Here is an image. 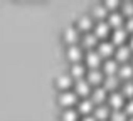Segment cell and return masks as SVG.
<instances>
[{"instance_id": "obj_17", "label": "cell", "mask_w": 133, "mask_h": 121, "mask_svg": "<svg viewBox=\"0 0 133 121\" xmlns=\"http://www.w3.org/2000/svg\"><path fill=\"white\" fill-rule=\"evenodd\" d=\"M118 62L113 59V57H110V59H104V62H101V72H104V76H113V74H116V71H118Z\"/></svg>"}, {"instance_id": "obj_14", "label": "cell", "mask_w": 133, "mask_h": 121, "mask_svg": "<svg viewBox=\"0 0 133 121\" xmlns=\"http://www.w3.org/2000/svg\"><path fill=\"white\" fill-rule=\"evenodd\" d=\"M79 30L76 29V27H68V29L62 32V39H64V42H68L69 46H74V44H78L79 40Z\"/></svg>"}, {"instance_id": "obj_28", "label": "cell", "mask_w": 133, "mask_h": 121, "mask_svg": "<svg viewBox=\"0 0 133 121\" xmlns=\"http://www.w3.org/2000/svg\"><path fill=\"white\" fill-rule=\"evenodd\" d=\"M123 106H125V109H123L125 115H127V116H133V98H130L128 101H125Z\"/></svg>"}, {"instance_id": "obj_24", "label": "cell", "mask_w": 133, "mask_h": 121, "mask_svg": "<svg viewBox=\"0 0 133 121\" xmlns=\"http://www.w3.org/2000/svg\"><path fill=\"white\" fill-rule=\"evenodd\" d=\"M61 119L62 121H79V115L74 108H66L61 113Z\"/></svg>"}, {"instance_id": "obj_10", "label": "cell", "mask_w": 133, "mask_h": 121, "mask_svg": "<svg viewBox=\"0 0 133 121\" xmlns=\"http://www.w3.org/2000/svg\"><path fill=\"white\" fill-rule=\"evenodd\" d=\"M76 104H78V109H76V111H78V115H83V116L91 115V113H93V109H94V106H96L89 99V96H88V98H83L81 101L76 103Z\"/></svg>"}, {"instance_id": "obj_7", "label": "cell", "mask_w": 133, "mask_h": 121, "mask_svg": "<svg viewBox=\"0 0 133 121\" xmlns=\"http://www.w3.org/2000/svg\"><path fill=\"white\" fill-rule=\"evenodd\" d=\"M106 99H108V108H113V109H121L125 104V96L120 91H113L111 94H108Z\"/></svg>"}, {"instance_id": "obj_8", "label": "cell", "mask_w": 133, "mask_h": 121, "mask_svg": "<svg viewBox=\"0 0 133 121\" xmlns=\"http://www.w3.org/2000/svg\"><path fill=\"white\" fill-rule=\"evenodd\" d=\"M89 99L94 103V104H103L108 98V91L103 88V86H94V89L89 92Z\"/></svg>"}, {"instance_id": "obj_9", "label": "cell", "mask_w": 133, "mask_h": 121, "mask_svg": "<svg viewBox=\"0 0 133 121\" xmlns=\"http://www.w3.org/2000/svg\"><path fill=\"white\" fill-rule=\"evenodd\" d=\"M66 54H68V59L74 64V62H81V59L84 57V52H83L81 46H78V44H74V46H68V51H66Z\"/></svg>"}, {"instance_id": "obj_19", "label": "cell", "mask_w": 133, "mask_h": 121, "mask_svg": "<svg viewBox=\"0 0 133 121\" xmlns=\"http://www.w3.org/2000/svg\"><path fill=\"white\" fill-rule=\"evenodd\" d=\"M94 25V20L91 19V15H81L78 19V27L76 29L78 30H83V32H91V29H93Z\"/></svg>"}, {"instance_id": "obj_6", "label": "cell", "mask_w": 133, "mask_h": 121, "mask_svg": "<svg viewBox=\"0 0 133 121\" xmlns=\"http://www.w3.org/2000/svg\"><path fill=\"white\" fill-rule=\"evenodd\" d=\"M84 61H86V66H88L89 69H99L101 62H103L101 56L94 49H91V51H88V52L84 54Z\"/></svg>"}, {"instance_id": "obj_34", "label": "cell", "mask_w": 133, "mask_h": 121, "mask_svg": "<svg viewBox=\"0 0 133 121\" xmlns=\"http://www.w3.org/2000/svg\"><path fill=\"white\" fill-rule=\"evenodd\" d=\"M106 121H108V119H106Z\"/></svg>"}, {"instance_id": "obj_26", "label": "cell", "mask_w": 133, "mask_h": 121, "mask_svg": "<svg viewBox=\"0 0 133 121\" xmlns=\"http://www.w3.org/2000/svg\"><path fill=\"white\" fill-rule=\"evenodd\" d=\"M120 13H121L123 17H127V19L133 17V2H123V3H121Z\"/></svg>"}, {"instance_id": "obj_20", "label": "cell", "mask_w": 133, "mask_h": 121, "mask_svg": "<svg viewBox=\"0 0 133 121\" xmlns=\"http://www.w3.org/2000/svg\"><path fill=\"white\" fill-rule=\"evenodd\" d=\"M118 84H120V79H118L116 74H113V76H104V77H103V82H101V86H103L106 91H111V92L118 88Z\"/></svg>"}, {"instance_id": "obj_13", "label": "cell", "mask_w": 133, "mask_h": 121, "mask_svg": "<svg viewBox=\"0 0 133 121\" xmlns=\"http://www.w3.org/2000/svg\"><path fill=\"white\" fill-rule=\"evenodd\" d=\"M118 79H125V81H131L133 77V66L130 62H123V64L118 66V71H116Z\"/></svg>"}, {"instance_id": "obj_31", "label": "cell", "mask_w": 133, "mask_h": 121, "mask_svg": "<svg viewBox=\"0 0 133 121\" xmlns=\"http://www.w3.org/2000/svg\"><path fill=\"white\" fill-rule=\"evenodd\" d=\"M128 40H130V42H128L127 46H128V47H130V49L133 51V34H131V37H130V39H128Z\"/></svg>"}, {"instance_id": "obj_25", "label": "cell", "mask_w": 133, "mask_h": 121, "mask_svg": "<svg viewBox=\"0 0 133 121\" xmlns=\"http://www.w3.org/2000/svg\"><path fill=\"white\" fill-rule=\"evenodd\" d=\"M128 116L125 115L123 109H113V111L110 113V118H108V121H127Z\"/></svg>"}, {"instance_id": "obj_1", "label": "cell", "mask_w": 133, "mask_h": 121, "mask_svg": "<svg viewBox=\"0 0 133 121\" xmlns=\"http://www.w3.org/2000/svg\"><path fill=\"white\" fill-rule=\"evenodd\" d=\"M110 32H111V27L108 25V22L106 20H98V22H94V25H93V34L96 35V39L98 40H104L108 35H110Z\"/></svg>"}, {"instance_id": "obj_15", "label": "cell", "mask_w": 133, "mask_h": 121, "mask_svg": "<svg viewBox=\"0 0 133 121\" xmlns=\"http://www.w3.org/2000/svg\"><path fill=\"white\" fill-rule=\"evenodd\" d=\"M108 25L110 27H113V29H118V27H123V24H125V17L121 15L118 10H113V12H110L108 13Z\"/></svg>"}, {"instance_id": "obj_2", "label": "cell", "mask_w": 133, "mask_h": 121, "mask_svg": "<svg viewBox=\"0 0 133 121\" xmlns=\"http://www.w3.org/2000/svg\"><path fill=\"white\" fill-rule=\"evenodd\" d=\"M59 104L62 106V108H72V106L78 103V96L74 94V91H71V89H68V91H61V94H59Z\"/></svg>"}, {"instance_id": "obj_18", "label": "cell", "mask_w": 133, "mask_h": 121, "mask_svg": "<svg viewBox=\"0 0 133 121\" xmlns=\"http://www.w3.org/2000/svg\"><path fill=\"white\" fill-rule=\"evenodd\" d=\"M79 40H81V49H83V47H86L88 51H91L98 42H99V40L96 39V35H94L93 32H86V34H83V35L79 37Z\"/></svg>"}, {"instance_id": "obj_11", "label": "cell", "mask_w": 133, "mask_h": 121, "mask_svg": "<svg viewBox=\"0 0 133 121\" xmlns=\"http://www.w3.org/2000/svg\"><path fill=\"white\" fill-rule=\"evenodd\" d=\"M127 40H128V32L123 27L113 29V32H111V42H113V46H123Z\"/></svg>"}, {"instance_id": "obj_27", "label": "cell", "mask_w": 133, "mask_h": 121, "mask_svg": "<svg viewBox=\"0 0 133 121\" xmlns=\"http://www.w3.org/2000/svg\"><path fill=\"white\" fill-rule=\"evenodd\" d=\"M120 92L125 96V98H133V81H125Z\"/></svg>"}, {"instance_id": "obj_32", "label": "cell", "mask_w": 133, "mask_h": 121, "mask_svg": "<svg viewBox=\"0 0 133 121\" xmlns=\"http://www.w3.org/2000/svg\"><path fill=\"white\" fill-rule=\"evenodd\" d=\"M127 121H133V116H130V118H128V119H127Z\"/></svg>"}, {"instance_id": "obj_3", "label": "cell", "mask_w": 133, "mask_h": 121, "mask_svg": "<svg viewBox=\"0 0 133 121\" xmlns=\"http://www.w3.org/2000/svg\"><path fill=\"white\" fill-rule=\"evenodd\" d=\"M74 94L76 96H83V98H88L89 92H91V84L86 81L84 77L81 79H74Z\"/></svg>"}, {"instance_id": "obj_21", "label": "cell", "mask_w": 133, "mask_h": 121, "mask_svg": "<svg viewBox=\"0 0 133 121\" xmlns=\"http://www.w3.org/2000/svg\"><path fill=\"white\" fill-rule=\"evenodd\" d=\"M108 10L104 9V5L103 3H96V5L93 7V9H91V19H96V20H104V17L108 15Z\"/></svg>"}, {"instance_id": "obj_23", "label": "cell", "mask_w": 133, "mask_h": 121, "mask_svg": "<svg viewBox=\"0 0 133 121\" xmlns=\"http://www.w3.org/2000/svg\"><path fill=\"white\" fill-rule=\"evenodd\" d=\"M84 74H86V67L81 64V62H74V64L71 66V77H74V79H81V77H84Z\"/></svg>"}, {"instance_id": "obj_22", "label": "cell", "mask_w": 133, "mask_h": 121, "mask_svg": "<svg viewBox=\"0 0 133 121\" xmlns=\"http://www.w3.org/2000/svg\"><path fill=\"white\" fill-rule=\"evenodd\" d=\"M56 84L61 91H68L69 88L72 86V77L69 74H61L57 79H56Z\"/></svg>"}, {"instance_id": "obj_29", "label": "cell", "mask_w": 133, "mask_h": 121, "mask_svg": "<svg viewBox=\"0 0 133 121\" xmlns=\"http://www.w3.org/2000/svg\"><path fill=\"white\" fill-rule=\"evenodd\" d=\"M123 29L127 30V32H133V17H130V19H127V20H125Z\"/></svg>"}, {"instance_id": "obj_4", "label": "cell", "mask_w": 133, "mask_h": 121, "mask_svg": "<svg viewBox=\"0 0 133 121\" xmlns=\"http://www.w3.org/2000/svg\"><path fill=\"white\" fill-rule=\"evenodd\" d=\"M96 52L99 54L101 56V59H103V57H106V59H110L111 56H113V52H115V46H113V42H111V40H99V42L96 44Z\"/></svg>"}, {"instance_id": "obj_12", "label": "cell", "mask_w": 133, "mask_h": 121, "mask_svg": "<svg viewBox=\"0 0 133 121\" xmlns=\"http://www.w3.org/2000/svg\"><path fill=\"white\" fill-rule=\"evenodd\" d=\"M86 81L89 82V84H94V86H101V82H103V77L104 74L101 72V69H89V71H86Z\"/></svg>"}, {"instance_id": "obj_5", "label": "cell", "mask_w": 133, "mask_h": 121, "mask_svg": "<svg viewBox=\"0 0 133 121\" xmlns=\"http://www.w3.org/2000/svg\"><path fill=\"white\" fill-rule=\"evenodd\" d=\"M113 59L116 62H128V59L131 57V49L127 46V44H123V46H118L115 47V52H113Z\"/></svg>"}, {"instance_id": "obj_30", "label": "cell", "mask_w": 133, "mask_h": 121, "mask_svg": "<svg viewBox=\"0 0 133 121\" xmlns=\"http://www.w3.org/2000/svg\"><path fill=\"white\" fill-rule=\"evenodd\" d=\"M81 121H96V119L93 118V115H88V116H83Z\"/></svg>"}, {"instance_id": "obj_16", "label": "cell", "mask_w": 133, "mask_h": 121, "mask_svg": "<svg viewBox=\"0 0 133 121\" xmlns=\"http://www.w3.org/2000/svg\"><path fill=\"white\" fill-rule=\"evenodd\" d=\"M110 113L111 111L106 104H98V106H94V109H93V118L96 121H106L110 118Z\"/></svg>"}, {"instance_id": "obj_33", "label": "cell", "mask_w": 133, "mask_h": 121, "mask_svg": "<svg viewBox=\"0 0 133 121\" xmlns=\"http://www.w3.org/2000/svg\"><path fill=\"white\" fill-rule=\"evenodd\" d=\"M131 66H133V57H131Z\"/></svg>"}]
</instances>
